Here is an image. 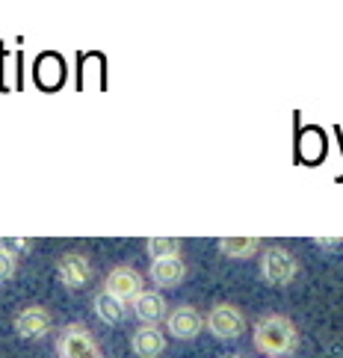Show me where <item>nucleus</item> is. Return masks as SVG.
Here are the masks:
<instances>
[{"instance_id":"obj_9","label":"nucleus","mask_w":343,"mask_h":358,"mask_svg":"<svg viewBox=\"0 0 343 358\" xmlns=\"http://www.w3.org/2000/svg\"><path fill=\"white\" fill-rule=\"evenodd\" d=\"M133 314L143 326H157L160 320H166V314H169L166 296H163L160 290H143L133 299Z\"/></svg>"},{"instance_id":"obj_16","label":"nucleus","mask_w":343,"mask_h":358,"mask_svg":"<svg viewBox=\"0 0 343 358\" xmlns=\"http://www.w3.org/2000/svg\"><path fill=\"white\" fill-rule=\"evenodd\" d=\"M0 246H3L6 252H12L15 258H21V252H30L33 249V240H3Z\"/></svg>"},{"instance_id":"obj_14","label":"nucleus","mask_w":343,"mask_h":358,"mask_svg":"<svg viewBox=\"0 0 343 358\" xmlns=\"http://www.w3.org/2000/svg\"><path fill=\"white\" fill-rule=\"evenodd\" d=\"M145 252L148 258H175V255H181V240L177 237H148L145 240Z\"/></svg>"},{"instance_id":"obj_5","label":"nucleus","mask_w":343,"mask_h":358,"mask_svg":"<svg viewBox=\"0 0 343 358\" xmlns=\"http://www.w3.org/2000/svg\"><path fill=\"white\" fill-rule=\"evenodd\" d=\"M50 329H54V317L45 305H27L15 314V331L24 341H42Z\"/></svg>"},{"instance_id":"obj_1","label":"nucleus","mask_w":343,"mask_h":358,"mask_svg":"<svg viewBox=\"0 0 343 358\" xmlns=\"http://www.w3.org/2000/svg\"><path fill=\"white\" fill-rule=\"evenodd\" d=\"M251 341H255V350L270 355V358H282L290 355L299 343V331L293 326V320L284 314H266L261 317L255 329H251Z\"/></svg>"},{"instance_id":"obj_6","label":"nucleus","mask_w":343,"mask_h":358,"mask_svg":"<svg viewBox=\"0 0 343 358\" xmlns=\"http://www.w3.org/2000/svg\"><path fill=\"white\" fill-rule=\"evenodd\" d=\"M104 290L110 296H116L119 302L128 305L143 293V275H139L133 266H112L104 278Z\"/></svg>"},{"instance_id":"obj_11","label":"nucleus","mask_w":343,"mask_h":358,"mask_svg":"<svg viewBox=\"0 0 343 358\" xmlns=\"http://www.w3.org/2000/svg\"><path fill=\"white\" fill-rule=\"evenodd\" d=\"M131 350L139 358H160L166 352V335L157 326H139L131 338Z\"/></svg>"},{"instance_id":"obj_8","label":"nucleus","mask_w":343,"mask_h":358,"mask_svg":"<svg viewBox=\"0 0 343 358\" xmlns=\"http://www.w3.org/2000/svg\"><path fill=\"white\" fill-rule=\"evenodd\" d=\"M166 329L169 335L177 341H193L198 338V331L205 329V314L196 305H177L166 314Z\"/></svg>"},{"instance_id":"obj_2","label":"nucleus","mask_w":343,"mask_h":358,"mask_svg":"<svg viewBox=\"0 0 343 358\" xmlns=\"http://www.w3.org/2000/svg\"><path fill=\"white\" fill-rule=\"evenodd\" d=\"M261 275L266 285L272 287H287L290 281L299 275V261L293 252H287L282 246H272L261 255Z\"/></svg>"},{"instance_id":"obj_12","label":"nucleus","mask_w":343,"mask_h":358,"mask_svg":"<svg viewBox=\"0 0 343 358\" xmlns=\"http://www.w3.org/2000/svg\"><path fill=\"white\" fill-rule=\"evenodd\" d=\"M92 311H95V317L101 320V323L119 326L122 320L128 317V305L119 302L116 296H110L107 290H101V293H95V299H92Z\"/></svg>"},{"instance_id":"obj_4","label":"nucleus","mask_w":343,"mask_h":358,"mask_svg":"<svg viewBox=\"0 0 343 358\" xmlns=\"http://www.w3.org/2000/svg\"><path fill=\"white\" fill-rule=\"evenodd\" d=\"M57 352L59 358H104L95 335L83 323H71L62 329V335L57 341Z\"/></svg>"},{"instance_id":"obj_10","label":"nucleus","mask_w":343,"mask_h":358,"mask_svg":"<svg viewBox=\"0 0 343 358\" xmlns=\"http://www.w3.org/2000/svg\"><path fill=\"white\" fill-rule=\"evenodd\" d=\"M184 278H187V264H184L181 255L151 261V281H154L160 290H172L177 285H184Z\"/></svg>"},{"instance_id":"obj_7","label":"nucleus","mask_w":343,"mask_h":358,"mask_svg":"<svg viewBox=\"0 0 343 358\" xmlns=\"http://www.w3.org/2000/svg\"><path fill=\"white\" fill-rule=\"evenodd\" d=\"M57 275L68 290H83L92 281V264L83 252H66L57 261Z\"/></svg>"},{"instance_id":"obj_13","label":"nucleus","mask_w":343,"mask_h":358,"mask_svg":"<svg viewBox=\"0 0 343 358\" xmlns=\"http://www.w3.org/2000/svg\"><path fill=\"white\" fill-rule=\"evenodd\" d=\"M216 249L231 261H243V258H251V255H258L263 249V240L261 237H222L216 243Z\"/></svg>"},{"instance_id":"obj_17","label":"nucleus","mask_w":343,"mask_h":358,"mask_svg":"<svg viewBox=\"0 0 343 358\" xmlns=\"http://www.w3.org/2000/svg\"><path fill=\"white\" fill-rule=\"evenodd\" d=\"M314 246H320V249H340V246H343V237H335V240L316 237V240H314Z\"/></svg>"},{"instance_id":"obj_15","label":"nucleus","mask_w":343,"mask_h":358,"mask_svg":"<svg viewBox=\"0 0 343 358\" xmlns=\"http://www.w3.org/2000/svg\"><path fill=\"white\" fill-rule=\"evenodd\" d=\"M18 273V258L12 252H6L3 246H0V281H6Z\"/></svg>"},{"instance_id":"obj_3","label":"nucleus","mask_w":343,"mask_h":358,"mask_svg":"<svg viewBox=\"0 0 343 358\" xmlns=\"http://www.w3.org/2000/svg\"><path fill=\"white\" fill-rule=\"evenodd\" d=\"M205 329L219 341H237L246 331V314L231 302H219L207 311Z\"/></svg>"},{"instance_id":"obj_18","label":"nucleus","mask_w":343,"mask_h":358,"mask_svg":"<svg viewBox=\"0 0 343 358\" xmlns=\"http://www.w3.org/2000/svg\"><path fill=\"white\" fill-rule=\"evenodd\" d=\"M228 358H246V355H228Z\"/></svg>"}]
</instances>
